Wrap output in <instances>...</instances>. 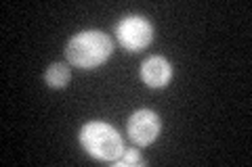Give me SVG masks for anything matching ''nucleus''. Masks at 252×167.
Instances as JSON below:
<instances>
[{
  "label": "nucleus",
  "instance_id": "obj_1",
  "mask_svg": "<svg viewBox=\"0 0 252 167\" xmlns=\"http://www.w3.org/2000/svg\"><path fill=\"white\" fill-rule=\"evenodd\" d=\"M112 38L99 29L80 31L65 46L67 63L78 69H97L112 57Z\"/></svg>",
  "mask_w": 252,
  "mask_h": 167
},
{
  "label": "nucleus",
  "instance_id": "obj_2",
  "mask_svg": "<svg viewBox=\"0 0 252 167\" xmlns=\"http://www.w3.org/2000/svg\"><path fill=\"white\" fill-rule=\"evenodd\" d=\"M80 144L93 159L97 161H109L114 163L118 157L124 153V142L122 136L118 134L116 128H112L105 121H89L82 125L80 134Z\"/></svg>",
  "mask_w": 252,
  "mask_h": 167
},
{
  "label": "nucleus",
  "instance_id": "obj_3",
  "mask_svg": "<svg viewBox=\"0 0 252 167\" xmlns=\"http://www.w3.org/2000/svg\"><path fill=\"white\" fill-rule=\"evenodd\" d=\"M116 38L122 48L128 52H139L152 44L154 25L141 15H124L116 23Z\"/></svg>",
  "mask_w": 252,
  "mask_h": 167
},
{
  "label": "nucleus",
  "instance_id": "obj_4",
  "mask_svg": "<svg viewBox=\"0 0 252 167\" xmlns=\"http://www.w3.org/2000/svg\"><path fill=\"white\" fill-rule=\"evenodd\" d=\"M162 130V119L160 115L152 109H139L128 117V123H126V132H128V138L139 146H147L160 136Z\"/></svg>",
  "mask_w": 252,
  "mask_h": 167
},
{
  "label": "nucleus",
  "instance_id": "obj_5",
  "mask_svg": "<svg viewBox=\"0 0 252 167\" xmlns=\"http://www.w3.org/2000/svg\"><path fill=\"white\" fill-rule=\"evenodd\" d=\"M141 79L147 88H154V90H160V88H166L172 79V67L170 63L164 59V57H149L143 65H141Z\"/></svg>",
  "mask_w": 252,
  "mask_h": 167
},
{
  "label": "nucleus",
  "instance_id": "obj_6",
  "mask_svg": "<svg viewBox=\"0 0 252 167\" xmlns=\"http://www.w3.org/2000/svg\"><path fill=\"white\" fill-rule=\"evenodd\" d=\"M69 79H72V71H69L65 63H53V65H49V69L44 71V82L53 90L65 88L69 84Z\"/></svg>",
  "mask_w": 252,
  "mask_h": 167
},
{
  "label": "nucleus",
  "instance_id": "obj_7",
  "mask_svg": "<svg viewBox=\"0 0 252 167\" xmlns=\"http://www.w3.org/2000/svg\"><path fill=\"white\" fill-rule=\"evenodd\" d=\"M118 167H135V165H145L147 161L137 148H124V153L114 161Z\"/></svg>",
  "mask_w": 252,
  "mask_h": 167
}]
</instances>
